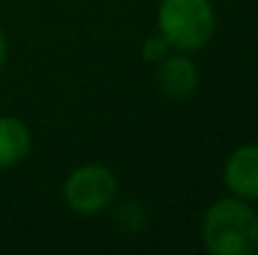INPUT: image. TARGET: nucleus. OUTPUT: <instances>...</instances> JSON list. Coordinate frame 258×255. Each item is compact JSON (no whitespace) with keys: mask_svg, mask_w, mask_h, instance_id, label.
Returning <instances> with one entry per match:
<instances>
[{"mask_svg":"<svg viewBox=\"0 0 258 255\" xmlns=\"http://www.w3.org/2000/svg\"><path fill=\"white\" fill-rule=\"evenodd\" d=\"M201 243L211 255H256L258 210L253 203L231 193L213 200L201 218Z\"/></svg>","mask_w":258,"mask_h":255,"instance_id":"f257e3e1","label":"nucleus"},{"mask_svg":"<svg viewBox=\"0 0 258 255\" xmlns=\"http://www.w3.org/2000/svg\"><path fill=\"white\" fill-rule=\"evenodd\" d=\"M158 33L173 50L196 53L216 35V8L211 0H161Z\"/></svg>","mask_w":258,"mask_h":255,"instance_id":"f03ea898","label":"nucleus"},{"mask_svg":"<svg viewBox=\"0 0 258 255\" xmlns=\"http://www.w3.org/2000/svg\"><path fill=\"white\" fill-rule=\"evenodd\" d=\"M118 198V178L113 170L98 163H86L68 173L63 183V203L81 218L110 210Z\"/></svg>","mask_w":258,"mask_h":255,"instance_id":"7ed1b4c3","label":"nucleus"},{"mask_svg":"<svg viewBox=\"0 0 258 255\" xmlns=\"http://www.w3.org/2000/svg\"><path fill=\"white\" fill-rule=\"evenodd\" d=\"M198 65L188 53L171 50L161 63H156V85L168 100H190L198 90Z\"/></svg>","mask_w":258,"mask_h":255,"instance_id":"20e7f679","label":"nucleus"},{"mask_svg":"<svg viewBox=\"0 0 258 255\" xmlns=\"http://www.w3.org/2000/svg\"><path fill=\"white\" fill-rule=\"evenodd\" d=\"M223 185L231 195L258 203V143H246L226 158Z\"/></svg>","mask_w":258,"mask_h":255,"instance_id":"39448f33","label":"nucleus"},{"mask_svg":"<svg viewBox=\"0 0 258 255\" xmlns=\"http://www.w3.org/2000/svg\"><path fill=\"white\" fill-rule=\"evenodd\" d=\"M33 135L20 118L0 115V168H13L30 155Z\"/></svg>","mask_w":258,"mask_h":255,"instance_id":"423d86ee","label":"nucleus"},{"mask_svg":"<svg viewBox=\"0 0 258 255\" xmlns=\"http://www.w3.org/2000/svg\"><path fill=\"white\" fill-rule=\"evenodd\" d=\"M113 223L120 233L125 235H136L146 228V210L141 203L136 200H113Z\"/></svg>","mask_w":258,"mask_h":255,"instance_id":"0eeeda50","label":"nucleus"},{"mask_svg":"<svg viewBox=\"0 0 258 255\" xmlns=\"http://www.w3.org/2000/svg\"><path fill=\"white\" fill-rule=\"evenodd\" d=\"M171 50H173V48L168 45V40H166L161 33H156V35H148V38L143 40L141 55H143V60H146L148 65H156V63H161V60H163Z\"/></svg>","mask_w":258,"mask_h":255,"instance_id":"6e6552de","label":"nucleus"},{"mask_svg":"<svg viewBox=\"0 0 258 255\" xmlns=\"http://www.w3.org/2000/svg\"><path fill=\"white\" fill-rule=\"evenodd\" d=\"M8 38H5V33H3V28H0V70L5 68V63H8Z\"/></svg>","mask_w":258,"mask_h":255,"instance_id":"1a4fd4ad","label":"nucleus"}]
</instances>
